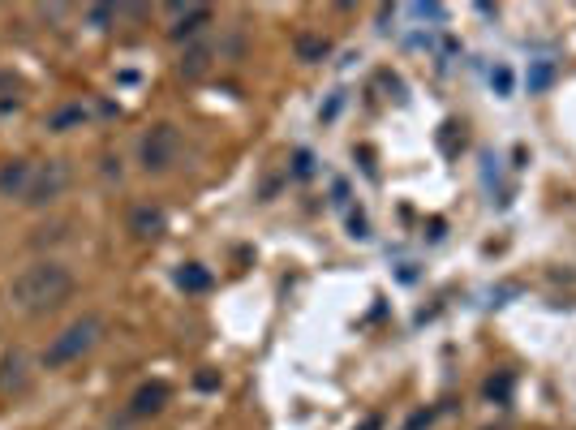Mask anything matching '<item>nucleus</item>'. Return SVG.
Here are the masks:
<instances>
[{"label":"nucleus","instance_id":"obj_1","mask_svg":"<svg viewBox=\"0 0 576 430\" xmlns=\"http://www.w3.org/2000/svg\"><path fill=\"white\" fill-rule=\"evenodd\" d=\"M69 293H74V276H69V267L52 263V258L26 267L22 276L9 284V301L22 314H52V310H61L65 301H69Z\"/></svg>","mask_w":576,"mask_h":430},{"label":"nucleus","instance_id":"obj_2","mask_svg":"<svg viewBox=\"0 0 576 430\" xmlns=\"http://www.w3.org/2000/svg\"><path fill=\"white\" fill-rule=\"evenodd\" d=\"M99 336H104V323H99L95 314H82V319H74L48 349H43V370H61V366L82 362V357L99 344Z\"/></svg>","mask_w":576,"mask_h":430},{"label":"nucleus","instance_id":"obj_3","mask_svg":"<svg viewBox=\"0 0 576 430\" xmlns=\"http://www.w3.org/2000/svg\"><path fill=\"white\" fill-rule=\"evenodd\" d=\"M65 185H69V164H65V160L35 164L31 185H26V194H22V203H26V207H48V203H56V198L65 194Z\"/></svg>","mask_w":576,"mask_h":430},{"label":"nucleus","instance_id":"obj_4","mask_svg":"<svg viewBox=\"0 0 576 430\" xmlns=\"http://www.w3.org/2000/svg\"><path fill=\"white\" fill-rule=\"evenodd\" d=\"M177 155H181L177 125H151L147 138H142V168H147V172H164V168L177 164Z\"/></svg>","mask_w":576,"mask_h":430},{"label":"nucleus","instance_id":"obj_5","mask_svg":"<svg viewBox=\"0 0 576 430\" xmlns=\"http://www.w3.org/2000/svg\"><path fill=\"white\" fill-rule=\"evenodd\" d=\"M168 35L172 39H190L203 26H211V9L207 5H168Z\"/></svg>","mask_w":576,"mask_h":430},{"label":"nucleus","instance_id":"obj_6","mask_svg":"<svg viewBox=\"0 0 576 430\" xmlns=\"http://www.w3.org/2000/svg\"><path fill=\"white\" fill-rule=\"evenodd\" d=\"M164 224H168V215H164V207H155V203H138L134 211H129V233H134L138 241L164 237Z\"/></svg>","mask_w":576,"mask_h":430},{"label":"nucleus","instance_id":"obj_7","mask_svg":"<svg viewBox=\"0 0 576 430\" xmlns=\"http://www.w3.org/2000/svg\"><path fill=\"white\" fill-rule=\"evenodd\" d=\"M168 383L164 379H151V383H142L138 392H134V400H129V413H134V418H155V413H160L164 405H168Z\"/></svg>","mask_w":576,"mask_h":430},{"label":"nucleus","instance_id":"obj_8","mask_svg":"<svg viewBox=\"0 0 576 430\" xmlns=\"http://www.w3.org/2000/svg\"><path fill=\"white\" fill-rule=\"evenodd\" d=\"M31 172H35V164H26V160L5 164V168H0V194H5V198H22L26 185H31Z\"/></svg>","mask_w":576,"mask_h":430},{"label":"nucleus","instance_id":"obj_9","mask_svg":"<svg viewBox=\"0 0 576 430\" xmlns=\"http://www.w3.org/2000/svg\"><path fill=\"white\" fill-rule=\"evenodd\" d=\"M211 56H215L211 43H194V48H185V56H181V74H185V78H203L207 69H211Z\"/></svg>","mask_w":576,"mask_h":430},{"label":"nucleus","instance_id":"obj_10","mask_svg":"<svg viewBox=\"0 0 576 430\" xmlns=\"http://www.w3.org/2000/svg\"><path fill=\"white\" fill-rule=\"evenodd\" d=\"M327 52H331V43L319 39V35H301L297 39V56H301V61H323Z\"/></svg>","mask_w":576,"mask_h":430},{"label":"nucleus","instance_id":"obj_11","mask_svg":"<svg viewBox=\"0 0 576 430\" xmlns=\"http://www.w3.org/2000/svg\"><path fill=\"white\" fill-rule=\"evenodd\" d=\"M177 284H181V289H190V293H203L207 284H211V276H207L203 267H194V263H190V267H181V271H177Z\"/></svg>","mask_w":576,"mask_h":430},{"label":"nucleus","instance_id":"obj_12","mask_svg":"<svg viewBox=\"0 0 576 430\" xmlns=\"http://www.w3.org/2000/svg\"><path fill=\"white\" fill-rule=\"evenodd\" d=\"M551 78H555V69L542 61V65L534 69V74H529V91H542V86H551Z\"/></svg>","mask_w":576,"mask_h":430},{"label":"nucleus","instance_id":"obj_13","mask_svg":"<svg viewBox=\"0 0 576 430\" xmlns=\"http://www.w3.org/2000/svg\"><path fill=\"white\" fill-rule=\"evenodd\" d=\"M508 392H512V379L508 375H499V379L486 383V396H491V400H508Z\"/></svg>","mask_w":576,"mask_h":430},{"label":"nucleus","instance_id":"obj_14","mask_svg":"<svg viewBox=\"0 0 576 430\" xmlns=\"http://www.w3.org/2000/svg\"><path fill=\"white\" fill-rule=\"evenodd\" d=\"M435 413H439V409H417V413H413V418L405 422V430H426L430 422H435Z\"/></svg>","mask_w":576,"mask_h":430},{"label":"nucleus","instance_id":"obj_15","mask_svg":"<svg viewBox=\"0 0 576 430\" xmlns=\"http://www.w3.org/2000/svg\"><path fill=\"white\" fill-rule=\"evenodd\" d=\"M74 121H82V108H61L52 117V129H65V125H74Z\"/></svg>","mask_w":576,"mask_h":430},{"label":"nucleus","instance_id":"obj_16","mask_svg":"<svg viewBox=\"0 0 576 430\" xmlns=\"http://www.w3.org/2000/svg\"><path fill=\"white\" fill-rule=\"evenodd\" d=\"M491 82L499 86V95H508V91H512V69H503V65H499L495 74H491Z\"/></svg>","mask_w":576,"mask_h":430},{"label":"nucleus","instance_id":"obj_17","mask_svg":"<svg viewBox=\"0 0 576 430\" xmlns=\"http://www.w3.org/2000/svg\"><path fill=\"white\" fill-rule=\"evenodd\" d=\"M112 13H117V9H112V5H95L91 13H86V18H91L95 26H104V22H112Z\"/></svg>","mask_w":576,"mask_h":430},{"label":"nucleus","instance_id":"obj_18","mask_svg":"<svg viewBox=\"0 0 576 430\" xmlns=\"http://www.w3.org/2000/svg\"><path fill=\"white\" fill-rule=\"evenodd\" d=\"M362 430H383V418H379V413H370V418L362 422Z\"/></svg>","mask_w":576,"mask_h":430}]
</instances>
